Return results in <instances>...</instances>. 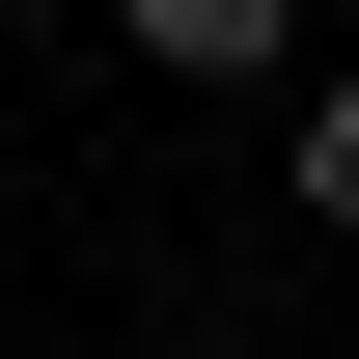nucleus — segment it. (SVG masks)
Listing matches in <instances>:
<instances>
[{
    "instance_id": "nucleus-1",
    "label": "nucleus",
    "mask_w": 359,
    "mask_h": 359,
    "mask_svg": "<svg viewBox=\"0 0 359 359\" xmlns=\"http://www.w3.org/2000/svg\"><path fill=\"white\" fill-rule=\"evenodd\" d=\"M138 55H166V83H276V55H304V0H111Z\"/></svg>"
},
{
    "instance_id": "nucleus-2",
    "label": "nucleus",
    "mask_w": 359,
    "mask_h": 359,
    "mask_svg": "<svg viewBox=\"0 0 359 359\" xmlns=\"http://www.w3.org/2000/svg\"><path fill=\"white\" fill-rule=\"evenodd\" d=\"M304 222H359V83H304Z\"/></svg>"
},
{
    "instance_id": "nucleus-3",
    "label": "nucleus",
    "mask_w": 359,
    "mask_h": 359,
    "mask_svg": "<svg viewBox=\"0 0 359 359\" xmlns=\"http://www.w3.org/2000/svg\"><path fill=\"white\" fill-rule=\"evenodd\" d=\"M0 28H28V0H0Z\"/></svg>"
}]
</instances>
